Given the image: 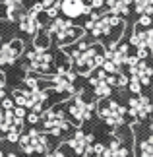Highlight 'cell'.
I'll list each match as a JSON object with an SVG mask.
<instances>
[{
    "label": "cell",
    "mask_w": 153,
    "mask_h": 157,
    "mask_svg": "<svg viewBox=\"0 0 153 157\" xmlns=\"http://www.w3.org/2000/svg\"><path fill=\"white\" fill-rule=\"evenodd\" d=\"M47 157H70V155L66 153V149H64V147H60L58 151H54V153H47Z\"/></svg>",
    "instance_id": "obj_29"
},
{
    "label": "cell",
    "mask_w": 153,
    "mask_h": 157,
    "mask_svg": "<svg viewBox=\"0 0 153 157\" xmlns=\"http://www.w3.org/2000/svg\"><path fill=\"white\" fill-rule=\"evenodd\" d=\"M6 138H8V142L16 144L17 140H20V130H10L8 134H6Z\"/></svg>",
    "instance_id": "obj_27"
},
{
    "label": "cell",
    "mask_w": 153,
    "mask_h": 157,
    "mask_svg": "<svg viewBox=\"0 0 153 157\" xmlns=\"http://www.w3.org/2000/svg\"><path fill=\"white\" fill-rule=\"evenodd\" d=\"M68 109V114L72 118L76 120V122H85V120H89L91 118V114H93V105L89 103V101H85L83 99V95L79 93V95H76L74 99H72V103L66 107Z\"/></svg>",
    "instance_id": "obj_10"
},
{
    "label": "cell",
    "mask_w": 153,
    "mask_h": 157,
    "mask_svg": "<svg viewBox=\"0 0 153 157\" xmlns=\"http://www.w3.org/2000/svg\"><path fill=\"white\" fill-rule=\"evenodd\" d=\"M128 68H130V78L138 80L142 86H149V82L153 78V68L147 62H143V58L130 56V60H128Z\"/></svg>",
    "instance_id": "obj_11"
},
{
    "label": "cell",
    "mask_w": 153,
    "mask_h": 157,
    "mask_svg": "<svg viewBox=\"0 0 153 157\" xmlns=\"http://www.w3.org/2000/svg\"><path fill=\"white\" fill-rule=\"evenodd\" d=\"M74 82H76V74H72L70 70H64V72H56L52 76V89L56 93H64V95H72L74 93Z\"/></svg>",
    "instance_id": "obj_13"
},
{
    "label": "cell",
    "mask_w": 153,
    "mask_h": 157,
    "mask_svg": "<svg viewBox=\"0 0 153 157\" xmlns=\"http://www.w3.org/2000/svg\"><path fill=\"white\" fill-rule=\"evenodd\" d=\"M85 27L93 33V37L105 41L107 47H113L124 29V21L114 14H105V16H93L85 23Z\"/></svg>",
    "instance_id": "obj_2"
},
{
    "label": "cell",
    "mask_w": 153,
    "mask_h": 157,
    "mask_svg": "<svg viewBox=\"0 0 153 157\" xmlns=\"http://www.w3.org/2000/svg\"><path fill=\"white\" fill-rule=\"evenodd\" d=\"M97 113H99V117L105 120L109 126H120V124H124L126 109L122 107V105H118L116 101H113V99L103 97L99 101V105H97Z\"/></svg>",
    "instance_id": "obj_7"
},
{
    "label": "cell",
    "mask_w": 153,
    "mask_h": 157,
    "mask_svg": "<svg viewBox=\"0 0 153 157\" xmlns=\"http://www.w3.org/2000/svg\"><path fill=\"white\" fill-rule=\"evenodd\" d=\"M16 103H14V99H0V109H4V111H10V109H14Z\"/></svg>",
    "instance_id": "obj_25"
},
{
    "label": "cell",
    "mask_w": 153,
    "mask_h": 157,
    "mask_svg": "<svg viewBox=\"0 0 153 157\" xmlns=\"http://www.w3.org/2000/svg\"><path fill=\"white\" fill-rule=\"evenodd\" d=\"M0 17H2V14H0Z\"/></svg>",
    "instance_id": "obj_33"
},
{
    "label": "cell",
    "mask_w": 153,
    "mask_h": 157,
    "mask_svg": "<svg viewBox=\"0 0 153 157\" xmlns=\"http://www.w3.org/2000/svg\"><path fill=\"white\" fill-rule=\"evenodd\" d=\"M138 153H140V157H153V134H147V136L140 138Z\"/></svg>",
    "instance_id": "obj_22"
},
{
    "label": "cell",
    "mask_w": 153,
    "mask_h": 157,
    "mask_svg": "<svg viewBox=\"0 0 153 157\" xmlns=\"http://www.w3.org/2000/svg\"><path fill=\"white\" fill-rule=\"evenodd\" d=\"M128 107H130V114L136 120H145L153 113V103H151L149 97H145V95L132 97L130 103H128Z\"/></svg>",
    "instance_id": "obj_12"
},
{
    "label": "cell",
    "mask_w": 153,
    "mask_h": 157,
    "mask_svg": "<svg viewBox=\"0 0 153 157\" xmlns=\"http://www.w3.org/2000/svg\"><path fill=\"white\" fill-rule=\"evenodd\" d=\"M138 25L140 27H149L151 25V16H142L140 21H138Z\"/></svg>",
    "instance_id": "obj_28"
},
{
    "label": "cell",
    "mask_w": 153,
    "mask_h": 157,
    "mask_svg": "<svg viewBox=\"0 0 153 157\" xmlns=\"http://www.w3.org/2000/svg\"><path fill=\"white\" fill-rule=\"evenodd\" d=\"M70 58L76 64L79 74H89L91 70L103 66L105 49H103V45H87L85 41H82V43L74 45V49H70Z\"/></svg>",
    "instance_id": "obj_1"
},
{
    "label": "cell",
    "mask_w": 153,
    "mask_h": 157,
    "mask_svg": "<svg viewBox=\"0 0 153 157\" xmlns=\"http://www.w3.org/2000/svg\"><path fill=\"white\" fill-rule=\"evenodd\" d=\"M41 124L51 136H62V132L68 130V120L60 109H48L41 113Z\"/></svg>",
    "instance_id": "obj_8"
},
{
    "label": "cell",
    "mask_w": 153,
    "mask_h": 157,
    "mask_svg": "<svg viewBox=\"0 0 153 157\" xmlns=\"http://www.w3.org/2000/svg\"><path fill=\"white\" fill-rule=\"evenodd\" d=\"M64 147L72 149V153H74L76 157H85V153H89L91 149H93V136L78 130L76 134L64 144Z\"/></svg>",
    "instance_id": "obj_9"
},
{
    "label": "cell",
    "mask_w": 153,
    "mask_h": 157,
    "mask_svg": "<svg viewBox=\"0 0 153 157\" xmlns=\"http://www.w3.org/2000/svg\"><path fill=\"white\" fill-rule=\"evenodd\" d=\"M23 51V43L20 39L10 41L8 45H0V64H14Z\"/></svg>",
    "instance_id": "obj_15"
},
{
    "label": "cell",
    "mask_w": 153,
    "mask_h": 157,
    "mask_svg": "<svg viewBox=\"0 0 153 157\" xmlns=\"http://www.w3.org/2000/svg\"><path fill=\"white\" fill-rule=\"evenodd\" d=\"M60 12H62L68 20H74V17L89 14L91 8L83 0H60Z\"/></svg>",
    "instance_id": "obj_14"
},
{
    "label": "cell",
    "mask_w": 153,
    "mask_h": 157,
    "mask_svg": "<svg viewBox=\"0 0 153 157\" xmlns=\"http://www.w3.org/2000/svg\"><path fill=\"white\" fill-rule=\"evenodd\" d=\"M29 68L37 74H52L54 72V56L43 47H33L25 54Z\"/></svg>",
    "instance_id": "obj_5"
},
{
    "label": "cell",
    "mask_w": 153,
    "mask_h": 157,
    "mask_svg": "<svg viewBox=\"0 0 153 157\" xmlns=\"http://www.w3.org/2000/svg\"><path fill=\"white\" fill-rule=\"evenodd\" d=\"M47 33L51 35V39H54V43H56L60 49L74 45L83 37V29L72 25V23L68 20H64V17H54L52 23L47 29Z\"/></svg>",
    "instance_id": "obj_3"
},
{
    "label": "cell",
    "mask_w": 153,
    "mask_h": 157,
    "mask_svg": "<svg viewBox=\"0 0 153 157\" xmlns=\"http://www.w3.org/2000/svg\"><path fill=\"white\" fill-rule=\"evenodd\" d=\"M12 99L16 105L31 109L35 113H43V103L48 99V91H33V89H14L12 91Z\"/></svg>",
    "instance_id": "obj_4"
},
{
    "label": "cell",
    "mask_w": 153,
    "mask_h": 157,
    "mask_svg": "<svg viewBox=\"0 0 153 157\" xmlns=\"http://www.w3.org/2000/svg\"><path fill=\"white\" fill-rule=\"evenodd\" d=\"M25 86H27V89H33V91H41V82H39L35 76H31V74L25 78Z\"/></svg>",
    "instance_id": "obj_24"
},
{
    "label": "cell",
    "mask_w": 153,
    "mask_h": 157,
    "mask_svg": "<svg viewBox=\"0 0 153 157\" xmlns=\"http://www.w3.org/2000/svg\"><path fill=\"white\" fill-rule=\"evenodd\" d=\"M6 157H20V155H16V153H8Z\"/></svg>",
    "instance_id": "obj_31"
},
{
    "label": "cell",
    "mask_w": 153,
    "mask_h": 157,
    "mask_svg": "<svg viewBox=\"0 0 153 157\" xmlns=\"http://www.w3.org/2000/svg\"><path fill=\"white\" fill-rule=\"evenodd\" d=\"M149 51H151V54H153V43H151V47H149Z\"/></svg>",
    "instance_id": "obj_32"
},
{
    "label": "cell",
    "mask_w": 153,
    "mask_h": 157,
    "mask_svg": "<svg viewBox=\"0 0 153 157\" xmlns=\"http://www.w3.org/2000/svg\"><path fill=\"white\" fill-rule=\"evenodd\" d=\"M134 8H136L138 14L149 16L153 14V0H134Z\"/></svg>",
    "instance_id": "obj_23"
},
{
    "label": "cell",
    "mask_w": 153,
    "mask_h": 157,
    "mask_svg": "<svg viewBox=\"0 0 153 157\" xmlns=\"http://www.w3.org/2000/svg\"><path fill=\"white\" fill-rule=\"evenodd\" d=\"M130 43L134 47H138V51H149V47L153 43V29L149 27H136V31L132 33Z\"/></svg>",
    "instance_id": "obj_16"
},
{
    "label": "cell",
    "mask_w": 153,
    "mask_h": 157,
    "mask_svg": "<svg viewBox=\"0 0 153 157\" xmlns=\"http://www.w3.org/2000/svg\"><path fill=\"white\" fill-rule=\"evenodd\" d=\"M17 144H20V147L25 153H41V155H47L48 153V147H51L48 138L45 134H41L39 130H35V128H31L27 134L20 136Z\"/></svg>",
    "instance_id": "obj_6"
},
{
    "label": "cell",
    "mask_w": 153,
    "mask_h": 157,
    "mask_svg": "<svg viewBox=\"0 0 153 157\" xmlns=\"http://www.w3.org/2000/svg\"><path fill=\"white\" fill-rule=\"evenodd\" d=\"M101 157H130V147L126 146V142L118 136H113L111 144L105 147V151L101 153Z\"/></svg>",
    "instance_id": "obj_18"
},
{
    "label": "cell",
    "mask_w": 153,
    "mask_h": 157,
    "mask_svg": "<svg viewBox=\"0 0 153 157\" xmlns=\"http://www.w3.org/2000/svg\"><path fill=\"white\" fill-rule=\"evenodd\" d=\"M4 83H6V76L0 72V99L4 97Z\"/></svg>",
    "instance_id": "obj_30"
},
{
    "label": "cell",
    "mask_w": 153,
    "mask_h": 157,
    "mask_svg": "<svg viewBox=\"0 0 153 157\" xmlns=\"http://www.w3.org/2000/svg\"><path fill=\"white\" fill-rule=\"evenodd\" d=\"M89 83L93 86L95 95H99V97H109V95H111L113 86L109 83V80H107V72L103 70V68H101L99 72H95V74L89 78Z\"/></svg>",
    "instance_id": "obj_17"
},
{
    "label": "cell",
    "mask_w": 153,
    "mask_h": 157,
    "mask_svg": "<svg viewBox=\"0 0 153 157\" xmlns=\"http://www.w3.org/2000/svg\"><path fill=\"white\" fill-rule=\"evenodd\" d=\"M27 122H29V124H37V122H41V113L31 111V113L27 114Z\"/></svg>",
    "instance_id": "obj_26"
},
{
    "label": "cell",
    "mask_w": 153,
    "mask_h": 157,
    "mask_svg": "<svg viewBox=\"0 0 153 157\" xmlns=\"http://www.w3.org/2000/svg\"><path fill=\"white\" fill-rule=\"evenodd\" d=\"M20 27H21V31L31 33V35L39 33V29H41L39 14H37V12H33V10L25 12V14H20Z\"/></svg>",
    "instance_id": "obj_19"
},
{
    "label": "cell",
    "mask_w": 153,
    "mask_h": 157,
    "mask_svg": "<svg viewBox=\"0 0 153 157\" xmlns=\"http://www.w3.org/2000/svg\"><path fill=\"white\" fill-rule=\"evenodd\" d=\"M132 2L134 0H107V6H109V10H111V14L122 17V16H128Z\"/></svg>",
    "instance_id": "obj_20"
},
{
    "label": "cell",
    "mask_w": 153,
    "mask_h": 157,
    "mask_svg": "<svg viewBox=\"0 0 153 157\" xmlns=\"http://www.w3.org/2000/svg\"><path fill=\"white\" fill-rule=\"evenodd\" d=\"M6 8V17L8 20H16L17 16L21 14V8H23V0H0Z\"/></svg>",
    "instance_id": "obj_21"
},
{
    "label": "cell",
    "mask_w": 153,
    "mask_h": 157,
    "mask_svg": "<svg viewBox=\"0 0 153 157\" xmlns=\"http://www.w3.org/2000/svg\"><path fill=\"white\" fill-rule=\"evenodd\" d=\"M0 4H2V2H0Z\"/></svg>",
    "instance_id": "obj_34"
}]
</instances>
